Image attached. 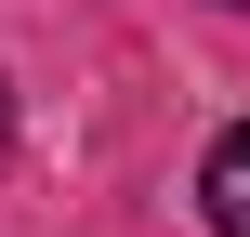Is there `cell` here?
<instances>
[{
  "label": "cell",
  "mask_w": 250,
  "mask_h": 237,
  "mask_svg": "<svg viewBox=\"0 0 250 237\" xmlns=\"http://www.w3.org/2000/svg\"><path fill=\"white\" fill-rule=\"evenodd\" d=\"M0 145H13V106H0Z\"/></svg>",
  "instance_id": "2"
},
{
  "label": "cell",
  "mask_w": 250,
  "mask_h": 237,
  "mask_svg": "<svg viewBox=\"0 0 250 237\" xmlns=\"http://www.w3.org/2000/svg\"><path fill=\"white\" fill-rule=\"evenodd\" d=\"M198 211H211V237H250V119L211 145V172H198Z\"/></svg>",
  "instance_id": "1"
}]
</instances>
